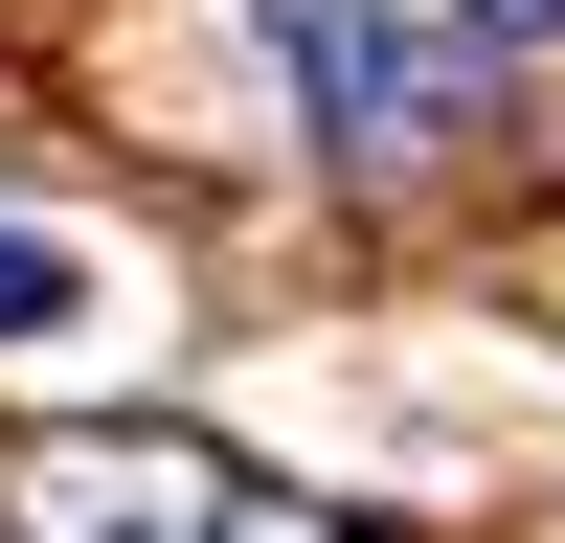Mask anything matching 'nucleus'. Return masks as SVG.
Instances as JSON below:
<instances>
[{"label":"nucleus","mask_w":565,"mask_h":543,"mask_svg":"<svg viewBox=\"0 0 565 543\" xmlns=\"http://www.w3.org/2000/svg\"><path fill=\"white\" fill-rule=\"evenodd\" d=\"M249 45H271V91H295L340 159H430V136H452L430 0H249Z\"/></svg>","instance_id":"nucleus-1"},{"label":"nucleus","mask_w":565,"mask_h":543,"mask_svg":"<svg viewBox=\"0 0 565 543\" xmlns=\"http://www.w3.org/2000/svg\"><path fill=\"white\" fill-rule=\"evenodd\" d=\"M0 521H23V543H226V476L181 430H68V453L0 476Z\"/></svg>","instance_id":"nucleus-2"},{"label":"nucleus","mask_w":565,"mask_h":543,"mask_svg":"<svg viewBox=\"0 0 565 543\" xmlns=\"http://www.w3.org/2000/svg\"><path fill=\"white\" fill-rule=\"evenodd\" d=\"M136 317V272L90 249V226H45V204H0V362H90Z\"/></svg>","instance_id":"nucleus-3"},{"label":"nucleus","mask_w":565,"mask_h":543,"mask_svg":"<svg viewBox=\"0 0 565 543\" xmlns=\"http://www.w3.org/2000/svg\"><path fill=\"white\" fill-rule=\"evenodd\" d=\"M452 23H476V45H565V0H452Z\"/></svg>","instance_id":"nucleus-4"}]
</instances>
